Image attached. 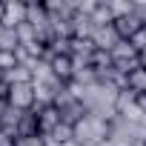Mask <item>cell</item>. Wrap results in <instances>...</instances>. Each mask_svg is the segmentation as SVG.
Segmentation results:
<instances>
[{
    "label": "cell",
    "mask_w": 146,
    "mask_h": 146,
    "mask_svg": "<svg viewBox=\"0 0 146 146\" xmlns=\"http://www.w3.org/2000/svg\"><path fill=\"white\" fill-rule=\"evenodd\" d=\"M72 129H75V146H100L112 135V120H103V117L86 112Z\"/></svg>",
    "instance_id": "1"
},
{
    "label": "cell",
    "mask_w": 146,
    "mask_h": 146,
    "mask_svg": "<svg viewBox=\"0 0 146 146\" xmlns=\"http://www.w3.org/2000/svg\"><path fill=\"white\" fill-rule=\"evenodd\" d=\"M109 54H112L115 69L120 72V75H126V78L132 75L135 69H140V66H143V63H140V52H137V49H135L129 40H120V43H117V46H115Z\"/></svg>",
    "instance_id": "2"
},
{
    "label": "cell",
    "mask_w": 146,
    "mask_h": 146,
    "mask_svg": "<svg viewBox=\"0 0 146 146\" xmlns=\"http://www.w3.org/2000/svg\"><path fill=\"white\" fill-rule=\"evenodd\" d=\"M54 106H57V112H60V120L69 123V126H75V123L86 115V106L69 92V86H66V92H60V95L54 98Z\"/></svg>",
    "instance_id": "3"
},
{
    "label": "cell",
    "mask_w": 146,
    "mask_h": 146,
    "mask_svg": "<svg viewBox=\"0 0 146 146\" xmlns=\"http://www.w3.org/2000/svg\"><path fill=\"white\" fill-rule=\"evenodd\" d=\"M6 103L15 106V109H20V112L35 109V86H32V83H17V86H12Z\"/></svg>",
    "instance_id": "4"
},
{
    "label": "cell",
    "mask_w": 146,
    "mask_h": 146,
    "mask_svg": "<svg viewBox=\"0 0 146 146\" xmlns=\"http://www.w3.org/2000/svg\"><path fill=\"white\" fill-rule=\"evenodd\" d=\"M92 43H95L100 52H112V49L120 43V35H117L115 23H112V26H95V32H92Z\"/></svg>",
    "instance_id": "5"
},
{
    "label": "cell",
    "mask_w": 146,
    "mask_h": 146,
    "mask_svg": "<svg viewBox=\"0 0 146 146\" xmlns=\"http://www.w3.org/2000/svg\"><path fill=\"white\" fill-rule=\"evenodd\" d=\"M3 29H17L20 23H26V3L20 0H6V12H3Z\"/></svg>",
    "instance_id": "6"
},
{
    "label": "cell",
    "mask_w": 146,
    "mask_h": 146,
    "mask_svg": "<svg viewBox=\"0 0 146 146\" xmlns=\"http://www.w3.org/2000/svg\"><path fill=\"white\" fill-rule=\"evenodd\" d=\"M32 135H40V117H37V109H29L20 115V123H17V132L15 137H32Z\"/></svg>",
    "instance_id": "7"
},
{
    "label": "cell",
    "mask_w": 146,
    "mask_h": 146,
    "mask_svg": "<svg viewBox=\"0 0 146 146\" xmlns=\"http://www.w3.org/2000/svg\"><path fill=\"white\" fill-rule=\"evenodd\" d=\"M115 29H117L120 40H132V37L143 29V23H140L135 15H126V17H117V20H115Z\"/></svg>",
    "instance_id": "8"
},
{
    "label": "cell",
    "mask_w": 146,
    "mask_h": 146,
    "mask_svg": "<svg viewBox=\"0 0 146 146\" xmlns=\"http://www.w3.org/2000/svg\"><path fill=\"white\" fill-rule=\"evenodd\" d=\"M37 117H40V135H49L54 132L63 120H60V112L57 106H46V109H37Z\"/></svg>",
    "instance_id": "9"
},
{
    "label": "cell",
    "mask_w": 146,
    "mask_h": 146,
    "mask_svg": "<svg viewBox=\"0 0 146 146\" xmlns=\"http://www.w3.org/2000/svg\"><path fill=\"white\" fill-rule=\"evenodd\" d=\"M52 72H54V78L63 80V83H72V72H75V66H72V57L69 54H60V57H52Z\"/></svg>",
    "instance_id": "10"
},
{
    "label": "cell",
    "mask_w": 146,
    "mask_h": 146,
    "mask_svg": "<svg viewBox=\"0 0 146 146\" xmlns=\"http://www.w3.org/2000/svg\"><path fill=\"white\" fill-rule=\"evenodd\" d=\"M3 83L6 86H17V83H32V69L26 63H17L15 69L3 72Z\"/></svg>",
    "instance_id": "11"
},
{
    "label": "cell",
    "mask_w": 146,
    "mask_h": 146,
    "mask_svg": "<svg viewBox=\"0 0 146 146\" xmlns=\"http://www.w3.org/2000/svg\"><path fill=\"white\" fill-rule=\"evenodd\" d=\"M20 109H15V106H3V112H0V129L3 132H9V135H15L17 132V123H20Z\"/></svg>",
    "instance_id": "12"
},
{
    "label": "cell",
    "mask_w": 146,
    "mask_h": 146,
    "mask_svg": "<svg viewBox=\"0 0 146 146\" xmlns=\"http://www.w3.org/2000/svg\"><path fill=\"white\" fill-rule=\"evenodd\" d=\"M126 89H132L135 95H146V69H135L132 75L126 78Z\"/></svg>",
    "instance_id": "13"
},
{
    "label": "cell",
    "mask_w": 146,
    "mask_h": 146,
    "mask_svg": "<svg viewBox=\"0 0 146 146\" xmlns=\"http://www.w3.org/2000/svg\"><path fill=\"white\" fill-rule=\"evenodd\" d=\"M20 49V37L15 29H3L0 32V52H17Z\"/></svg>",
    "instance_id": "14"
},
{
    "label": "cell",
    "mask_w": 146,
    "mask_h": 146,
    "mask_svg": "<svg viewBox=\"0 0 146 146\" xmlns=\"http://www.w3.org/2000/svg\"><path fill=\"white\" fill-rule=\"evenodd\" d=\"M15 32H17V37H20V46H29V43H40V40H37V32H35V26H32L29 20H26V23H20Z\"/></svg>",
    "instance_id": "15"
},
{
    "label": "cell",
    "mask_w": 146,
    "mask_h": 146,
    "mask_svg": "<svg viewBox=\"0 0 146 146\" xmlns=\"http://www.w3.org/2000/svg\"><path fill=\"white\" fill-rule=\"evenodd\" d=\"M109 12H112L115 20H117V17H126V15H132V3H123V0H117V3H109Z\"/></svg>",
    "instance_id": "16"
},
{
    "label": "cell",
    "mask_w": 146,
    "mask_h": 146,
    "mask_svg": "<svg viewBox=\"0 0 146 146\" xmlns=\"http://www.w3.org/2000/svg\"><path fill=\"white\" fill-rule=\"evenodd\" d=\"M15 66H17V54L15 52H0V75L9 72V69H15Z\"/></svg>",
    "instance_id": "17"
},
{
    "label": "cell",
    "mask_w": 146,
    "mask_h": 146,
    "mask_svg": "<svg viewBox=\"0 0 146 146\" xmlns=\"http://www.w3.org/2000/svg\"><path fill=\"white\" fill-rule=\"evenodd\" d=\"M17 146H46L43 135H32V137H17Z\"/></svg>",
    "instance_id": "18"
},
{
    "label": "cell",
    "mask_w": 146,
    "mask_h": 146,
    "mask_svg": "<svg viewBox=\"0 0 146 146\" xmlns=\"http://www.w3.org/2000/svg\"><path fill=\"white\" fill-rule=\"evenodd\" d=\"M129 43H132L137 52H143V49H146V26H143V29H140V32H137V35H135Z\"/></svg>",
    "instance_id": "19"
},
{
    "label": "cell",
    "mask_w": 146,
    "mask_h": 146,
    "mask_svg": "<svg viewBox=\"0 0 146 146\" xmlns=\"http://www.w3.org/2000/svg\"><path fill=\"white\" fill-rule=\"evenodd\" d=\"M132 15L146 26V3H132Z\"/></svg>",
    "instance_id": "20"
},
{
    "label": "cell",
    "mask_w": 146,
    "mask_h": 146,
    "mask_svg": "<svg viewBox=\"0 0 146 146\" xmlns=\"http://www.w3.org/2000/svg\"><path fill=\"white\" fill-rule=\"evenodd\" d=\"M0 146H17V137H15V135H9V132H3V129H0Z\"/></svg>",
    "instance_id": "21"
},
{
    "label": "cell",
    "mask_w": 146,
    "mask_h": 146,
    "mask_svg": "<svg viewBox=\"0 0 146 146\" xmlns=\"http://www.w3.org/2000/svg\"><path fill=\"white\" fill-rule=\"evenodd\" d=\"M137 106H140V112L146 115V95H137Z\"/></svg>",
    "instance_id": "22"
},
{
    "label": "cell",
    "mask_w": 146,
    "mask_h": 146,
    "mask_svg": "<svg viewBox=\"0 0 146 146\" xmlns=\"http://www.w3.org/2000/svg\"><path fill=\"white\" fill-rule=\"evenodd\" d=\"M140 63H143V69H146V49L140 52Z\"/></svg>",
    "instance_id": "23"
},
{
    "label": "cell",
    "mask_w": 146,
    "mask_h": 146,
    "mask_svg": "<svg viewBox=\"0 0 146 146\" xmlns=\"http://www.w3.org/2000/svg\"><path fill=\"white\" fill-rule=\"evenodd\" d=\"M140 123H143V129H146V115H143V117H140Z\"/></svg>",
    "instance_id": "24"
},
{
    "label": "cell",
    "mask_w": 146,
    "mask_h": 146,
    "mask_svg": "<svg viewBox=\"0 0 146 146\" xmlns=\"http://www.w3.org/2000/svg\"><path fill=\"white\" fill-rule=\"evenodd\" d=\"M143 146H146V132H143Z\"/></svg>",
    "instance_id": "25"
},
{
    "label": "cell",
    "mask_w": 146,
    "mask_h": 146,
    "mask_svg": "<svg viewBox=\"0 0 146 146\" xmlns=\"http://www.w3.org/2000/svg\"><path fill=\"white\" fill-rule=\"evenodd\" d=\"M0 80H3V75H0Z\"/></svg>",
    "instance_id": "26"
}]
</instances>
